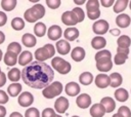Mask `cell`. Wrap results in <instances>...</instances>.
<instances>
[{
  "label": "cell",
  "instance_id": "60d3db41",
  "mask_svg": "<svg viewBox=\"0 0 131 117\" xmlns=\"http://www.w3.org/2000/svg\"><path fill=\"white\" fill-rule=\"evenodd\" d=\"M25 117H40V112L37 108H29L25 113Z\"/></svg>",
  "mask_w": 131,
  "mask_h": 117
},
{
  "label": "cell",
  "instance_id": "4fadbf2b",
  "mask_svg": "<svg viewBox=\"0 0 131 117\" xmlns=\"http://www.w3.org/2000/svg\"><path fill=\"white\" fill-rule=\"evenodd\" d=\"M76 104L79 108L81 109H87L90 104H91V98L89 94L87 93H82V94H79L77 96V100H76Z\"/></svg>",
  "mask_w": 131,
  "mask_h": 117
},
{
  "label": "cell",
  "instance_id": "4316f807",
  "mask_svg": "<svg viewBox=\"0 0 131 117\" xmlns=\"http://www.w3.org/2000/svg\"><path fill=\"white\" fill-rule=\"evenodd\" d=\"M46 31H47V29H46V26H45L44 23L38 22V23L35 24V26H34V33H35V35L37 37H43L46 34Z\"/></svg>",
  "mask_w": 131,
  "mask_h": 117
},
{
  "label": "cell",
  "instance_id": "603a6c76",
  "mask_svg": "<svg viewBox=\"0 0 131 117\" xmlns=\"http://www.w3.org/2000/svg\"><path fill=\"white\" fill-rule=\"evenodd\" d=\"M106 45V40L104 37L101 36H96L91 40V46L94 49H102L104 46Z\"/></svg>",
  "mask_w": 131,
  "mask_h": 117
},
{
  "label": "cell",
  "instance_id": "f546056e",
  "mask_svg": "<svg viewBox=\"0 0 131 117\" xmlns=\"http://www.w3.org/2000/svg\"><path fill=\"white\" fill-rule=\"evenodd\" d=\"M79 81L83 85H89V84H91L92 81H93V75H92V73H90V72H83L79 76Z\"/></svg>",
  "mask_w": 131,
  "mask_h": 117
},
{
  "label": "cell",
  "instance_id": "9a60e30c",
  "mask_svg": "<svg viewBox=\"0 0 131 117\" xmlns=\"http://www.w3.org/2000/svg\"><path fill=\"white\" fill-rule=\"evenodd\" d=\"M64 91L68 95L70 96H76L80 93V86L78 83L72 81V82H69L66 87H64Z\"/></svg>",
  "mask_w": 131,
  "mask_h": 117
},
{
  "label": "cell",
  "instance_id": "d6a6232c",
  "mask_svg": "<svg viewBox=\"0 0 131 117\" xmlns=\"http://www.w3.org/2000/svg\"><path fill=\"white\" fill-rule=\"evenodd\" d=\"M16 3V0H2L1 7L4 9V11H11L15 8Z\"/></svg>",
  "mask_w": 131,
  "mask_h": 117
},
{
  "label": "cell",
  "instance_id": "9c48e42d",
  "mask_svg": "<svg viewBox=\"0 0 131 117\" xmlns=\"http://www.w3.org/2000/svg\"><path fill=\"white\" fill-rule=\"evenodd\" d=\"M62 35V30L59 26L57 25H52L51 27H49V29L47 30V36L50 40L53 41H57Z\"/></svg>",
  "mask_w": 131,
  "mask_h": 117
},
{
  "label": "cell",
  "instance_id": "681fc988",
  "mask_svg": "<svg viewBox=\"0 0 131 117\" xmlns=\"http://www.w3.org/2000/svg\"><path fill=\"white\" fill-rule=\"evenodd\" d=\"M117 52L119 53H124V54H129V48H121V47H118L117 48Z\"/></svg>",
  "mask_w": 131,
  "mask_h": 117
},
{
  "label": "cell",
  "instance_id": "6125c7cd",
  "mask_svg": "<svg viewBox=\"0 0 131 117\" xmlns=\"http://www.w3.org/2000/svg\"><path fill=\"white\" fill-rule=\"evenodd\" d=\"M72 117H79V116H76V115H75V116H72Z\"/></svg>",
  "mask_w": 131,
  "mask_h": 117
},
{
  "label": "cell",
  "instance_id": "1f68e13d",
  "mask_svg": "<svg viewBox=\"0 0 131 117\" xmlns=\"http://www.w3.org/2000/svg\"><path fill=\"white\" fill-rule=\"evenodd\" d=\"M117 43H118V47H121V48H129V46L131 45V39L127 35H122V36H120L118 38Z\"/></svg>",
  "mask_w": 131,
  "mask_h": 117
},
{
  "label": "cell",
  "instance_id": "7bdbcfd3",
  "mask_svg": "<svg viewBox=\"0 0 131 117\" xmlns=\"http://www.w3.org/2000/svg\"><path fill=\"white\" fill-rule=\"evenodd\" d=\"M60 0H46V4L51 9H56L60 6Z\"/></svg>",
  "mask_w": 131,
  "mask_h": 117
},
{
  "label": "cell",
  "instance_id": "30bf717a",
  "mask_svg": "<svg viewBox=\"0 0 131 117\" xmlns=\"http://www.w3.org/2000/svg\"><path fill=\"white\" fill-rule=\"evenodd\" d=\"M55 48H56L57 52L61 55H66L71 51V45H70L69 41H67L66 39L58 40L55 44Z\"/></svg>",
  "mask_w": 131,
  "mask_h": 117
},
{
  "label": "cell",
  "instance_id": "d4e9b609",
  "mask_svg": "<svg viewBox=\"0 0 131 117\" xmlns=\"http://www.w3.org/2000/svg\"><path fill=\"white\" fill-rule=\"evenodd\" d=\"M110 79H111V84H110V86H112V87H114V88L121 86V84H122V82H123L122 75H121L120 73H117V72L112 73V74L110 75Z\"/></svg>",
  "mask_w": 131,
  "mask_h": 117
},
{
  "label": "cell",
  "instance_id": "f907efd6",
  "mask_svg": "<svg viewBox=\"0 0 131 117\" xmlns=\"http://www.w3.org/2000/svg\"><path fill=\"white\" fill-rule=\"evenodd\" d=\"M6 115V109L3 105H0V117H5Z\"/></svg>",
  "mask_w": 131,
  "mask_h": 117
},
{
  "label": "cell",
  "instance_id": "7dc6e473",
  "mask_svg": "<svg viewBox=\"0 0 131 117\" xmlns=\"http://www.w3.org/2000/svg\"><path fill=\"white\" fill-rule=\"evenodd\" d=\"M100 2V4L102 5V6H104V7H110V6H112L113 4H115V1L114 0H101V1H99Z\"/></svg>",
  "mask_w": 131,
  "mask_h": 117
},
{
  "label": "cell",
  "instance_id": "94428289",
  "mask_svg": "<svg viewBox=\"0 0 131 117\" xmlns=\"http://www.w3.org/2000/svg\"><path fill=\"white\" fill-rule=\"evenodd\" d=\"M1 73H2V71H1V68H0V74H1Z\"/></svg>",
  "mask_w": 131,
  "mask_h": 117
},
{
  "label": "cell",
  "instance_id": "8992f818",
  "mask_svg": "<svg viewBox=\"0 0 131 117\" xmlns=\"http://www.w3.org/2000/svg\"><path fill=\"white\" fill-rule=\"evenodd\" d=\"M108 23L105 20H99L96 21L93 26H92V30L93 32L97 35V36H101L103 34H105L108 31Z\"/></svg>",
  "mask_w": 131,
  "mask_h": 117
},
{
  "label": "cell",
  "instance_id": "bcb514c9",
  "mask_svg": "<svg viewBox=\"0 0 131 117\" xmlns=\"http://www.w3.org/2000/svg\"><path fill=\"white\" fill-rule=\"evenodd\" d=\"M6 22H7V15H6V13L3 12V11H0V27L4 26L6 24Z\"/></svg>",
  "mask_w": 131,
  "mask_h": 117
},
{
  "label": "cell",
  "instance_id": "8d00e7d4",
  "mask_svg": "<svg viewBox=\"0 0 131 117\" xmlns=\"http://www.w3.org/2000/svg\"><path fill=\"white\" fill-rule=\"evenodd\" d=\"M94 59H95L96 62H97L98 60H101V59H112V53H111L110 50L101 49V50H99L97 53H95Z\"/></svg>",
  "mask_w": 131,
  "mask_h": 117
},
{
  "label": "cell",
  "instance_id": "11a10c76",
  "mask_svg": "<svg viewBox=\"0 0 131 117\" xmlns=\"http://www.w3.org/2000/svg\"><path fill=\"white\" fill-rule=\"evenodd\" d=\"M74 2H75L76 4H79V5H80V4H83V3H85V1H84V0H82V1H78V0H74Z\"/></svg>",
  "mask_w": 131,
  "mask_h": 117
},
{
  "label": "cell",
  "instance_id": "cb8c5ba5",
  "mask_svg": "<svg viewBox=\"0 0 131 117\" xmlns=\"http://www.w3.org/2000/svg\"><path fill=\"white\" fill-rule=\"evenodd\" d=\"M17 54L10 52V51H6V53L4 54V63L6 66H14L17 63Z\"/></svg>",
  "mask_w": 131,
  "mask_h": 117
},
{
  "label": "cell",
  "instance_id": "ab89813d",
  "mask_svg": "<svg viewBox=\"0 0 131 117\" xmlns=\"http://www.w3.org/2000/svg\"><path fill=\"white\" fill-rule=\"evenodd\" d=\"M118 114L121 117H131V110L127 106H121L118 110Z\"/></svg>",
  "mask_w": 131,
  "mask_h": 117
},
{
  "label": "cell",
  "instance_id": "836d02e7",
  "mask_svg": "<svg viewBox=\"0 0 131 117\" xmlns=\"http://www.w3.org/2000/svg\"><path fill=\"white\" fill-rule=\"evenodd\" d=\"M11 27L15 31H20L25 28V21L21 17H14L11 21Z\"/></svg>",
  "mask_w": 131,
  "mask_h": 117
},
{
  "label": "cell",
  "instance_id": "ba28073f",
  "mask_svg": "<svg viewBox=\"0 0 131 117\" xmlns=\"http://www.w3.org/2000/svg\"><path fill=\"white\" fill-rule=\"evenodd\" d=\"M19 106L21 107H29L33 104L34 102V96L31 92L29 91H24L18 95V100H17Z\"/></svg>",
  "mask_w": 131,
  "mask_h": 117
},
{
  "label": "cell",
  "instance_id": "ee69618b",
  "mask_svg": "<svg viewBox=\"0 0 131 117\" xmlns=\"http://www.w3.org/2000/svg\"><path fill=\"white\" fill-rule=\"evenodd\" d=\"M87 16L90 20H97L100 16V10H94V11H87Z\"/></svg>",
  "mask_w": 131,
  "mask_h": 117
},
{
  "label": "cell",
  "instance_id": "680465c9",
  "mask_svg": "<svg viewBox=\"0 0 131 117\" xmlns=\"http://www.w3.org/2000/svg\"><path fill=\"white\" fill-rule=\"evenodd\" d=\"M129 7H130V9H131V1H129Z\"/></svg>",
  "mask_w": 131,
  "mask_h": 117
},
{
  "label": "cell",
  "instance_id": "91938a15",
  "mask_svg": "<svg viewBox=\"0 0 131 117\" xmlns=\"http://www.w3.org/2000/svg\"><path fill=\"white\" fill-rule=\"evenodd\" d=\"M55 117H61V116H60V115H57V114H56V116H55Z\"/></svg>",
  "mask_w": 131,
  "mask_h": 117
},
{
  "label": "cell",
  "instance_id": "7a4b0ae2",
  "mask_svg": "<svg viewBox=\"0 0 131 117\" xmlns=\"http://www.w3.org/2000/svg\"><path fill=\"white\" fill-rule=\"evenodd\" d=\"M45 14V8L42 4H35L33 5L31 8L27 9L24 13V17L27 22L29 23H35L37 22L38 20L42 18Z\"/></svg>",
  "mask_w": 131,
  "mask_h": 117
},
{
  "label": "cell",
  "instance_id": "8fae6325",
  "mask_svg": "<svg viewBox=\"0 0 131 117\" xmlns=\"http://www.w3.org/2000/svg\"><path fill=\"white\" fill-rule=\"evenodd\" d=\"M95 85L98 87V88H105L107 86H110L111 84V79H110V76H107L106 74H98L96 77H95Z\"/></svg>",
  "mask_w": 131,
  "mask_h": 117
},
{
  "label": "cell",
  "instance_id": "6da1fadb",
  "mask_svg": "<svg viewBox=\"0 0 131 117\" xmlns=\"http://www.w3.org/2000/svg\"><path fill=\"white\" fill-rule=\"evenodd\" d=\"M54 78L52 68L44 62H32L21 71V79L25 84L32 88H45Z\"/></svg>",
  "mask_w": 131,
  "mask_h": 117
},
{
  "label": "cell",
  "instance_id": "c3c4849f",
  "mask_svg": "<svg viewBox=\"0 0 131 117\" xmlns=\"http://www.w3.org/2000/svg\"><path fill=\"white\" fill-rule=\"evenodd\" d=\"M6 75H5V73L4 72H2L1 74H0V87H2L5 83H6Z\"/></svg>",
  "mask_w": 131,
  "mask_h": 117
},
{
  "label": "cell",
  "instance_id": "d590c367",
  "mask_svg": "<svg viewBox=\"0 0 131 117\" xmlns=\"http://www.w3.org/2000/svg\"><path fill=\"white\" fill-rule=\"evenodd\" d=\"M7 51H10V52H13L15 54H18L21 52V45L17 42H11L8 44L7 46Z\"/></svg>",
  "mask_w": 131,
  "mask_h": 117
},
{
  "label": "cell",
  "instance_id": "7402d4cb",
  "mask_svg": "<svg viewBox=\"0 0 131 117\" xmlns=\"http://www.w3.org/2000/svg\"><path fill=\"white\" fill-rule=\"evenodd\" d=\"M21 42L25 46L27 47H33L36 45L37 43V39L36 37L33 35V34H30V33H26L23 35L21 37Z\"/></svg>",
  "mask_w": 131,
  "mask_h": 117
},
{
  "label": "cell",
  "instance_id": "277c9868",
  "mask_svg": "<svg viewBox=\"0 0 131 117\" xmlns=\"http://www.w3.org/2000/svg\"><path fill=\"white\" fill-rule=\"evenodd\" d=\"M63 90V86L59 81H54L42 90V94L46 99H53L59 95Z\"/></svg>",
  "mask_w": 131,
  "mask_h": 117
},
{
  "label": "cell",
  "instance_id": "d6986e66",
  "mask_svg": "<svg viewBox=\"0 0 131 117\" xmlns=\"http://www.w3.org/2000/svg\"><path fill=\"white\" fill-rule=\"evenodd\" d=\"M89 113L92 117H102L105 114V109L101 104H94L91 106Z\"/></svg>",
  "mask_w": 131,
  "mask_h": 117
},
{
  "label": "cell",
  "instance_id": "44dd1931",
  "mask_svg": "<svg viewBox=\"0 0 131 117\" xmlns=\"http://www.w3.org/2000/svg\"><path fill=\"white\" fill-rule=\"evenodd\" d=\"M85 49L83 47H80V46H77L75 47L72 52H71V57L72 60H74L75 62H81L84 60L85 57Z\"/></svg>",
  "mask_w": 131,
  "mask_h": 117
},
{
  "label": "cell",
  "instance_id": "484cf974",
  "mask_svg": "<svg viewBox=\"0 0 131 117\" xmlns=\"http://www.w3.org/2000/svg\"><path fill=\"white\" fill-rule=\"evenodd\" d=\"M114 94H115V99L118 102H126L129 98L128 91L125 88H122V87H119L118 89H116Z\"/></svg>",
  "mask_w": 131,
  "mask_h": 117
},
{
  "label": "cell",
  "instance_id": "2e32d148",
  "mask_svg": "<svg viewBox=\"0 0 131 117\" xmlns=\"http://www.w3.org/2000/svg\"><path fill=\"white\" fill-rule=\"evenodd\" d=\"M100 104L104 107L105 109V113H111L115 110L116 108V103H115V100L111 96H104L101 99L100 101Z\"/></svg>",
  "mask_w": 131,
  "mask_h": 117
},
{
  "label": "cell",
  "instance_id": "7c38bea8",
  "mask_svg": "<svg viewBox=\"0 0 131 117\" xmlns=\"http://www.w3.org/2000/svg\"><path fill=\"white\" fill-rule=\"evenodd\" d=\"M96 68L100 72H108L113 68V62L111 59H101L96 62Z\"/></svg>",
  "mask_w": 131,
  "mask_h": 117
},
{
  "label": "cell",
  "instance_id": "52a82bcc",
  "mask_svg": "<svg viewBox=\"0 0 131 117\" xmlns=\"http://www.w3.org/2000/svg\"><path fill=\"white\" fill-rule=\"evenodd\" d=\"M69 106H70V103H69L68 99H66L64 96H59L54 102V110L60 114L64 113L68 110Z\"/></svg>",
  "mask_w": 131,
  "mask_h": 117
},
{
  "label": "cell",
  "instance_id": "f6af8a7d",
  "mask_svg": "<svg viewBox=\"0 0 131 117\" xmlns=\"http://www.w3.org/2000/svg\"><path fill=\"white\" fill-rule=\"evenodd\" d=\"M8 100H9L8 94H7L4 90L0 89V105H4V104H6V103L8 102Z\"/></svg>",
  "mask_w": 131,
  "mask_h": 117
},
{
  "label": "cell",
  "instance_id": "9f6ffc18",
  "mask_svg": "<svg viewBox=\"0 0 131 117\" xmlns=\"http://www.w3.org/2000/svg\"><path fill=\"white\" fill-rule=\"evenodd\" d=\"M2 57H3V53H2V50L0 49V61L2 60Z\"/></svg>",
  "mask_w": 131,
  "mask_h": 117
},
{
  "label": "cell",
  "instance_id": "816d5d0a",
  "mask_svg": "<svg viewBox=\"0 0 131 117\" xmlns=\"http://www.w3.org/2000/svg\"><path fill=\"white\" fill-rule=\"evenodd\" d=\"M110 33L112 34V35H115V36H119L120 35V30L119 29H112L111 31H110Z\"/></svg>",
  "mask_w": 131,
  "mask_h": 117
},
{
  "label": "cell",
  "instance_id": "5bb4252c",
  "mask_svg": "<svg viewBox=\"0 0 131 117\" xmlns=\"http://www.w3.org/2000/svg\"><path fill=\"white\" fill-rule=\"evenodd\" d=\"M61 22L66 25V26H75L76 24H78V21L76 18V16L74 15V13L72 11H64L61 14Z\"/></svg>",
  "mask_w": 131,
  "mask_h": 117
},
{
  "label": "cell",
  "instance_id": "74e56055",
  "mask_svg": "<svg viewBox=\"0 0 131 117\" xmlns=\"http://www.w3.org/2000/svg\"><path fill=\"white\" fill-rule=\"evenodd\" d=\"M72 12H73L74 15L76 16L78 23H81V22L84 21V18H85V13H84V11H83V9H82L81 7H75V8L72 10Z\"/></svg>",
  "mask_w": 131,
  "mask_h": 117
},
{
  "label": "cell",
  "instance_id": "e575fe53",
  "mask_svg": "<svg viewBox=\"0 0 131 117\" xmlns=\"http://www.w3.org/2000/svg\"><path fill=\"white\" fill-rule=\"evenodd\" d=\"M100 2L98 0H88L86 2V9L87 11H94L99 9Z\"/></svg>",
  "mask_w": 131,
  "mask_h": 117
},
{
  "label": "cell",
  "instance_id": "ac0fdd59",
  "mask_svg": "<svg viewBox=\"0 0 131 117\" xmlns=\"http://www.w3.org/2000/svg\"><path fill=\"white\" fill-rule=\"evenodd\" d=\"M32 61H33V54H32V52H30V51H28V50H25V51H23V52L19 54L18 60H17V63H18L20 66L26 67V66H28L30 63H32Z\"/></svg>",
  "mask_w": 131,
  "mask_h": 117
},
{
  "label": "cell",
  "instance_id": "b9f144b4",
  "mask_svg": "<svg viewBox=\"0 0 131 117\" xmlns=\"http://www.w3.org/2000/svg\"><path fill=\"white\" fill-rule=\"evenodd\" d=\"M42 117H55L56 116V113H55V110L51 109V108H45L41 114Z\"/></svg>",
  "mask_w": 131,
  "mask_h": 117
},
{
  "label": "cell",
  "instance_id": "4dcf8cb0",
  "mask_svg": "<svg viewBox=\"0 0 131 117\" xmlns=\"http://www.w3.org/2000/svg\"><path fill=\"white\" fill-rule=\"evenodd\" d=\"M7 77H8V79H9L10 81H12L13 83H15V82H17V81L20 79V77H21V72H20L17 68H12L11 70H9V72H8V74H7Z\"/></svg>",
  "mask_w": 131,
  "mask_h": 117
},
{
  "label": "cell",
  "instance_id": "f35d334b",
  "mask_svg": "<svg viewBox=\"0 0 131 117\" xmlns=\"http://www.w3.org/2000/svg\"><path fill=\"white\" fill-rule=\"evenodd\" d=\"M127 59H128L127 54L117 52V54L115 55V59H114V63H115V65H123L127 61Z\"/></svg>",
  "mask_w": 131,
  "mask_h": 117
},
{
  "label": "cell",
  "instance_id": "ffe728a7",
  "mask_svg": "<svg viewBox=\"0 0 131 117\" xmlns=\"http://www.w3.org/2000/svg\"><path fill=\"white\" fill-rule=\"evenodd\" d=\"M63 36L67 41H74L79 37V30L75 27H70L64 30Z\"/></svg>",
  "mask_w": 131,
  "mask_h": 117
},
{
  "label": "cell",
  "instance_id": "f5cc1de1",
  "mask_svg": "<svg viewBox=\"0 0 131 117\" xmlns=\"http://www.w3.org/2000/svg\"><path fill=\"white\" fill-rule=\"evenodd\" d=\"M9 117H24L19 112H12L10 115H9Z\"/></svg>",
  "mask_w": 131,
  "mask_h": 117
},
{
  "label": "cell",
  "instance_id": "5b68a950",
  "mask_svg": "<svg viewBox=\"0 0 131 117\" xmlns=\"http://www.w3.org/2000/svg\"><path fill=\"white\" fill-rule=\"evenodd\" d=\"M51 66L55 71H57L61 75L68 74L72 69L71 64L69 62H67L66 60H63L62 57H59V56H55V57L52 59Z\"/></svg>",
  "mask_w": 131,
  "mask_h": 117
},
{
  "label": "cell",
  "instance_id": "3957f363",
  "mask_svg": "<svg viewBox=\"0 0 131 117\" xmlns=\"http://www.w3.org/2000/svg\"><path fill=\"white\" fill-rule=\"evenodd\" d=\"M55 53V47L52 44H45L43 47L36 49L35 59L38 62H44L50 57H52Z\"/></svg>",
  "mask_w": 131,
  "mask_h": 117
},
{
  "label": "cell",
  "instance_id": "f1b7e54d",
  "mask_svg": "<svg viewBox=\"0 0 131 117\" xmlns=\"http://www.w3.org/2000/svg\"><path fill=\"white\" fill-rule=\"evenodd\" d=\"M21 91V85L17 82L15 83H11L8 87H7V92L10 96H16L20 93Z\"/></svg>",
  "mask_w": 131,
  "mask_h": 117
},
{
  "label": "cell",
  "instance_id": "e0dca14e",
  "mask_svg": "<svg viewBox=\"0 0 131 117\" xmlns=\"http://www.w3.org/2000/svg\"><path fill=\"white\" fill-rule=\"evenodd\" d=\"M116 24L119 28H127L131 24V18L126 13H120L116 17Z\"/></svg>",
  "mask_w": 131,
  "mask_h": 117
},
{
  "label": "cell",
  "instance_id": "83f0119b",
  "mask_svg": "<svg viewBox=\"0 0 131 117\" xmlns=\"http://www.w3.org/2000/svg\"><path fill=\"white\" fill-rule=\"evenodd\" d=\"M128 5H129L128 0H117V1H115V4H114V12L120 13V12L124 11Z\"/></svg>",
  "mask_w": 131,
  "mask_h": 117
},
{
  "label": "cell",
  "instance_id": "db71d44e",
  "mask_svg": "<svg viewBox=\"0 0 131 117\" xmlns=\"http://www.w3.org/2000/svg\"><path fill=\"white\" fill-rule=\"evenodd\" d=\"M5 41V35L2 31H0V44H2Z\"/></svg>",
  "mask_w": 131,
  "mask_h": 117
},
{
  "label": "cell",
  "instance_id": "6f0895ef",
  "mask_svg": "<svg viewBox=\"0 0 131 117\" xmlns=\"http://www.w3.org/2000/svg\"><path fill=\"white\" fill-rule=\"evenodd\" d=\"M113 117H121V116H120L118 113H116V114H114V115H113Z\"/></svg>",
  "mask_w": 131,
  "mask_h": 117
}]
</instances>
